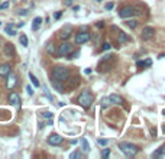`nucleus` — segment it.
Returning <instances> with one entry per match:
<instances>
[{"instance_id": "10", "label": "nucleus", "mask_w": 165, "mask_h": 159, "mask_svg": "<svg viewBox=\"0 0 165 159\" xmlns=\"http://www.w3.org/2000/svg\"><path fill=\"white\" fill-rule=\"evenodd\" d=\"M5 55L9 57V58H13V57H15V46H13L12 43H9V42L5 45Z\"/></svg>"}, {"instance_id": "33", "label": "nucleus", "mask_w": 165, "mask_h": 159, "mask_svg": "<svg viewBox=\"0 0 165 159\" xmlns=\"http://www.w3.org/2000/svg\"><path fill=\"white\" fill-rule=\"evenodd\" d=\"M26 91H28V94H29V95H33V90H32V87H30V85H28V87H26Z\"/></svg>"}, {"instance_id": "34", "label": "nucleus", "mask_w": 165, "mask_h": 159, "mask_svg": "<svg viewBox=\"0 0 165 159\" xmlns=\"http://www.w3.org/2000/svg\"><path fill=\"white\" fill-rule=\"evenodd\" d=\"M136 65H138V67H143V65H145V61H138V62H136Z\"/></svg>"}, {"instance_id": "15", "label": "nucleus", "mask_w": 165, "mask_h": 159, "mask_svg": "<svg viewBox=\"0 0 165 159\" xmlns=\"http://www.w3.org/2000/svg\"><path fill=\"white\" fill-rule=\"evenodd\" d=\"M117 41L120 42V43H128V42L130 41V38L125 32H119V36H117Z\"/></svg>"}, {"instance_id": "35", "label": "nucleus", "mask_w": 165, "mask_h": 159, "mask_svg": "<svg viewBox=\"0 0 165 159\" xmlns=\"http://www.w3.org/2000/svg\"><path fill=\"white\" fill-rule=\"evenodd\" d=\"M145 65H148V67L152 65V59H146V61H145Z\"/></svg>"}, {"instance_id": "2", "label": "nucleus", "mask_w": 165, "mask_h": 159, "mask_svg": "<svg viewBox=\"0 0 165 159\" xmlns=\"http://www.w3.org/2000/svg\"><path fill=\"white\" fill-rule=\"evenodd\" d=\"M119 149L128 158H132V156H135L136 153L139 152V147L136 145H133V143H129V142H120L119 143Z\"/></svg>"}, {"instance_id": "1", "label": "nucleus", "mask_w": 165, "mask_h": 159, "mask_svg": "<svg viewBox=\"0 0 165 159\" xmlns=\"http://www.w3.org/2000/svg\"><path fill=\"white\" fill-rule=\"evenodd\" d=\"M70 77H71V71L64 65H55L52 68V72H51V80L52 81L64 84L70 80Z\"/></svg>"}, {"instance_id": "39", "label": "nucleus", "mask_w": 165, "mask_h": 159, "mask_svg": "<svg viewBox=\"0 0 165 159\" xmlns=\"http://www.w3.org/2000/svg\"><path fill=\"white\" fill-rule=\"evenodd\" d=\"M65 2H67V5H71V2H72V0H65Z\"/></svg>"}, {"instance_id": "32", "label": "nucleus", "mask_w": 165, "mask_h": 159, "mask_svg": "<svg viewBox=\"0 0 165 159\" xmlns=\"http://www.w3.org/2000/svg\"><path fill=\"white\" fill-rule=\"evenodd\" d=\"M113 6H114V3H112V2H110V3H107V5H106V10H112Z\"/></svg>"}, {"instance_id": "40", "label": "nucleus", "mask_w": 165, "mask_h": 159, "mask_svg": "<svg viewBox=\"0 0 165 159\" xmlns=\"http://www.w3.org/2000/svg\"><path fill=\"white\" fill-rule=\"evenodd\" d=\"M0 43H2V41H0Z\"/></svg>"}, {"instance_id": "6", "label": "nucleus", "mask_w": 165, "mask_h": 159, "mask_svg": "<svg viewBox=\"0 0 165 159\" xmlns=\"http://www.w3.org/2000/svg\"><path fill=\"white\" fill-rule=\"evenodd\" d=\"M153 36H155V29H153L152 26H146V28H143L142 35H141V38L143 39V41H151Z\"/></svg>"}, {"instance_id": "23", "label": "nucleus", "mask_w": 165, "mask_h": 159, "mask_svg": "<svg viewBox=\"0 0 165 159\" xmlns=\"http://www.w3.org/2000/svg\"><path fill=\"white\" fill-rule=\"evenodd\" d=\"M126 26L130 28V29H135L138 26V20H126Z\"/></svg>"}, {"instance_id": "37", "label": "nucleus", "mask_w": 165, "mask_h": 159, "mask_svg": "<svg viewBox=\"0 0 165 159\" xmlns=\"http://www.w3.org/2000/svg\"><path fill=\"white\" fill-rule=\"evenodd\" d=\"M61 18V12H57L55 13V19H59Z\"/></svg>"}, {"instance_id": "24", "label": "nucleus", "mask_w": 165, "mask_h": 159, "mask_svg": "<svg viewBox=\"0 0 165 159\" xmlns=\"http://www.w3.org/2000/svg\"><path fill=\"white\" fill-rule=\"evenodd\" d=\"M19 41H20V43H22V46H28V36L26 35H20V38H19Z\"/></svg>"}, {"instance_id": "13", "label": "nucleus", "mask_w": 165, "mask_h": 159, "mask_svg": "<svg viewBox=\"0 0 165 159\" xmlns=\"http://www.w3.org/2000/svg\"><path fill=\"white\" fill-rule=\"evenodd\" d=\"M9 101H10V104H13V106H20V97H19V94H16V93H10V95H9Z\"/></svg>"}, {"instance_id": "19", "label": "nucleus", "mask_w": 165, "mask_h": 159, "mask_svg": "<svg viewBox=\"0 0 165 159\" xmlns=\"http://www.w3.org/2000/svg\"><path fill=\"white\" fill-rule=\"evenodd\" d=\"M5 30H6L7 35H10V36H15V35H16V30H15V28H13V25H7Z\"/></svg>"}, {"instance_id": "3", "label": "nucleus", "mask_w": 165, "mask_h": 159, "mask_svg": "<svg viewBox=\"0 0 165 159\" xmlns=\"http://www.w3.org/2000/svg\"><path fill=\"white\" fill-rule=\"evenodd\" d=\"M77 101H78V104L82 109H90L91 104H93V101H94V95L91 94L89 90H86V91H82L81 94H80V97L77 98Z\"/></svg>"}, {"instance_id": "18", "label": "nucleus", "mask_w": 165, "mask_h": 159, "mask_svg": "<svg viewBox=\"0 0 165 159\" xmlns=\"http://www.w3.org/2000/svg\"><path fill=\"white\" fill-rule=\"evenodd\" d=\"M47 52L49 54V55H54V54H55V45H54V42H48Z\"/></svg>"}, {"instance_id": "22", "label": "nucleus", "mask_w": 165, "mask_h": 159, "mask_svg": "<svg viewBox=\"0 0 165 159\" xmlns=\"http://www.w3.org/2000/svg\"><path fill=\"white\" fill-rule=\"evenodd\" d=\"M29 78H30V81H32V84H33L35 87H39V85H41V84H39V81H38V78H36V77L33 75L32 72H29Z\"/></svg>"}, {"instance_id": "16", "label": "nucleus", "mask_w": 165, "mask_h": 159, "mask_svg": "<svg viewBox=\"0 0 165 159\" xmlns=\"http://www.w3.org/2000/svg\"><path fill=\"white\" fill-rule=\"evenodd\" d=\"M152 156H153V158H165V145L159 147L156 152H153Z\"/></svg>"}, {"instance_id": "9", "label": "nucleus", "mask_w": 165, "mask_h": 159, "mask_svg": "<svg viewBox=\"0 0 165 159\" xmlns=\"http://www.w3.org/2000/svg\"><path fill=\"white\" fill-rule=\"evenodd\" d=\"M10 72H12V67H10L9 64H2L0 65V77L6 78Z\"/></svg>"}, {"instance_id": "27", "label": "nucleus", "mask_w": 165, "mask_h": 159, "mask_svg": "<svg viewBox=\"0 0 165 159\" xmlns=\"http://www.w3.org/2000/svg\"><path fill=\"white\" fill-rule=\"evenodd\" d=\"M70 158H71V159H75V158H81V153H80V152H77V150H75V152H72V153H71V155H70Z\"/></svg>"}, {"instance_id": "20", "label": "nucleus", "mask_w": 165, "mask_h": 159, "mask_svg": "<svg viewBox=\"0 0 165 159\" xmlns=\"http://www.w3.org/2000/svg\"><path fill=\"white\" fill-rule=\"evenodd\" d=\"M80 142H81V146H82L81 149H82V150H84V152H89V150H90V145H89V142L86 140L84 137H82V139H81Z\"/></svg>"}, {"instance_id": "26", "label": "nucleus", "mask_w": 165, "mask_h": 159, "mask_svg": "<svg viewBox=\"0 0 165 159\" xmlns=\"http://www.w3.org/2000/svg\"><path fill=\"white\" fill-rule=\"evenodd\" d=\"M97 143H99L100 146H107V145H109V140H107V139H99Z\"/></svg>"}, {"instance_id": "30", "label": "nucleus", "mask_w": 165, "mask_h": 159, "mask_svg": "<svg viewBox=\"0 0 165 159\" xmlns=\"http://www.w3.org/2000/svg\"><path fill=\"white\" fill-rule=\"evenodd\" d=\"M9 5H10L9 2H5V3H2V5H0V10H5V9H7V7H9Z\"/></svg>"}, {"instance_id": "38", "label": "nucleus", "mask_w": 165, "mask_h": 159, "mask_svg": "<svg viewBox=\"0 0 165 159\" xmlns=\"http://www.w3.org/2000/svg\"><path fill=\"white\" fill-rule=\"evenodd\" d=\"M28 13V10H19V15H26Z\"/></svg>"}, {"instance_id": "7", "label": "nucleus", "mask_w": 165, "mask_h": 159, "mask_svg": "<svg viewBox=\"0 0 165 159\" xmlns=\"http://www.w3.org/2000/svg\"><path fill=\"white\" fill-rule=\"evenodd\" d=\"M89 39H90V33L89 32H78V33L75 35V43H78V45L89 42Z\"/></svg>"}, {"instance_id": "36", "label": "nucleus", "mask_w": 165, "mask_h": 159, "mask_svg": "<svg viewBox=\"0 0 165 159\" xmlns=\"http://www.w3.org/2000/svg\"><path fill=\"white\" fill-rule=\"evenodd\" d=\"M96 26H97V28H103L104 25H103V22H97V23H96Z\"/></svg>"}, {"instance_id": "5", "label": "nucleus", "mask_w": 165, "mask_h": 159, "mask_svg": "<svg viewBox=\"0 0 165 159\" xmlns=\"http://www.w3.org/2000/svg\"><path fill=\"white\" fill-rule=\"evenodd\" d=\"M71 49H72V45H71L70 42H64V43L59 45L57 54H58V57H65V55H68L71 52Z\"/></svg>"}, {"instance_id": "4", "label": "nucleus", "mask_w": 165, "mask_h": 159, "mask_svg": "<svg viewBox=\"0 0 165 159\" xmlns=\"http://www.w3.org/2000/svg\"><path fill=\"white\" fill-rule=\"evenodd\" d=\"M142 12H139V10H136L133 6H125L122 7L120 10H119V16L123 19H128V18H133V16H136V15H141Z\"/></svg>"}, {"instance_id": "14", "label": "nucleus", "mask_w": 165, "mask_h": 159, "mask_svg": "<svg viewBox=\"0 0 165 159\" xmlns=\"http://www.w3.org/2000/svg\"><path fill=\"white\" fill-rule=\"evenodd\" d=\"M107 98L110 101V104H122V103H123V98L117 94H110Z\"/></svg>"}, {"instance_id": "25", "label": "nucleus", "mask_w": 165, "mask_h": 159, "mask_svg": "<svg viewBox=\"0 0 165 159\" xmlns=\"http://www.w3.org/2000/svg\"><path fill=\"white\" fill-rule=\"evenodd\" d=\"M101 107H107V106H110V101H109V98H107V97H104V98H103V100H101Z\"/></svg>"}, {"instance_id": "29", "label": "nucleus", "mask_w": 165, "mask_h": 159, "mask_svg": "<svg viewBox=\"0 0 165 159\" xmlns=\"http://www.w3.org/2000/svg\"><path fill=\"white\" fill-rule=\"evenodd\" d=\"M42 116H44L45 119H52V113L51 112H44L42 113Z\"/></svg>"}, {"instance_id": "11", "label": "nucleus", "mask_w": 165, "mask_h": 159, "mask_svg": "<svg viewBox=\"0 0 165 159\" xmlns=\"http://www.w3.org/2000/svg\"><path fill=\"white\" fill-rule=\"evenodd\" d=\"M16 81H18V78H16V75L15 74H9L7 75V84H6V87L9 90H12L15 85H16Z\"/></svg>"}, {"instance_id": "28", "label": "nucleus", "mask_w": 165, "mask_h": 159, "mask_svg": "<svg viewBox=\"0 0 165 159\" xmlns=\"http://www.w3.org/2000/svg\"><path fill=\"white\" fill-rule=\"evenodd\" d=\"M109 155H110V149H103V150H101V156H103V158H107Z\"/></svg>"}, {"instance_id": "12", "label": "nucleus", "mask_w": 165, "mask_h": 159, "mask_svg": "<svg viewBox=\"0 0 165 159\" xmlns=\"http://www.w3.org/2000/svg\"><path fill=\"white\" fill-rule=\"evenodd\" d=\"M70 36H71V28L70 26H65V28H62V29L59 30V38H61V39H65V41H67Z\"/></svg>"}, {"instance_id": "31", "label": "nucleus", "mask_w": 165, "mask_h": 159, "mask_svg": "<svg viewBox=\"0 0 165 159\" xmlns=\"http://www.w3.org/2000/svg\"><path fill=\"white\" fill-rule=\"evenodd\" d=\"M110 48H112V45H110L109 42H104V45H103V49H104V51H109Z\"/></svg>"}, {"instance_id": "21", "label": "nucleus", "mask_w": 165, "mask_h": 159, "mask_svg": "<svg viewBox=\"0 0 165 159\" xmlns=\"http://www.w3.org/2000/svg\"><path fill=\"white\" fill-rule=\"evenodd\" d=\"M51 81H52V80H51ZM52 85L55 87V88H57V91H58V93H64V87H62V84H61V83L52 81Z\"/></svg>"}, {"instance_id": "8", "label": "nucleus", "mask_w": 165, "mask_h": 159, "mask_svg": "<svg viewBox=\"0 0 165 159\" xmlns=\"http://www.w3.org/2000/svg\"><path fill=\"white\" fill-rule=\"evenodd\" d=\"M48 143L52 145V146H58V145L62 143V137L59 135H57V133H52V135H49V137H48Z\"/></svg>"}, {"instance_id": "17", "label": "nucleus", "mask_w": 165, "mask_h": 159, "mask_svg": "<svg viewBox=\"0 0 165 159\" xmlns=\"http://www.w3.org/2000/svg\"><path fill=\"white\" fill-rule=\"evenodd\" d=\"M41 25H42V18H35L33 19V22H32V30H38L39 28H41Z\"/></svg>"}]
</instances>
